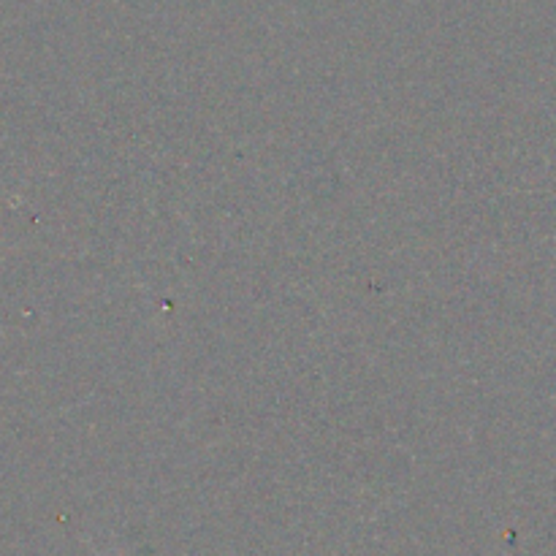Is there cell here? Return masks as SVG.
I'll list each match as a JSON object with an SVG mask.
<instances>
[{"mask_svg":"<svg viewBox=\"0 0 556 556\" xmlns=\"http://www.w3.org/2000/svg\"><path fill=\"white\" fill-rule=\"evenodd\" d=\"M95 554H98V551H95ZM98 556H104V554H98Z\"/></svg>","mask_w":556,"mask_h":556,"instance_id":"6da1fadb","label":"cell"}]
</instances>
